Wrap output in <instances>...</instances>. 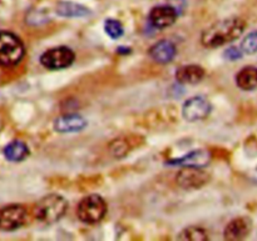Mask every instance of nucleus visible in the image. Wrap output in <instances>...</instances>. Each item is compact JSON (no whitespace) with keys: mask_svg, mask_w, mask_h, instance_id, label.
Here are the masks:
<instances>
[{"mask_svg":"<svg viewBox=\"0 0 257 241\" xmlns=\"http://www.w3.org/2000/svg\"><path fill=\"white\" fill-rule=\"evenodd\" d=\"M246 28V22L240 18L220 20L203 30L201 42L206 48H218L238 39Z\"/></svg>","mask_w":257,"mask_h":241,"instance_id":"nucleus-1","label":"nucleus"},{"mask_svg":"<svg viewBox=\"0 0 257 241\" xmlns=\"http://www.w3.org/2000/svg\"><path fill=\"white\" fill-rule=\"evenodd\" d=\"M68 202L62 195L50 194L43 198L34 209V215L40 222L54 224L67 212Z\"/></svg>","mask_w":257,"mask_h":241,"instance_id":"nucleus-2","label":"nucleus"},{"mask_svg":"<svg viewBox=\"0 0 257 241\" xmlns=\"http://www.w3.org/2000/svg\"><path fill=\"white\" fill-rule=\"evenodd\" d=\"M25 46L20 38L14 32L0 30V65L15 66L23 60Z\"/></svg>","mask_w":257,"mask_h":241,"instance_id":"nucleus-3","label":"nucleus"},{"mask_svg":"<svg viewBox=\"0 0 257 241\" xmlns=\"http://www.w3.org/2000/svg\"><path fill=\"white\" fill-rule=\"evenodd\" d=\"M107 214V204L99 195H89L78 204L77 216L84 224H97L102 222Z\"/></svg>","mask_w":257,"mask_h":241,"instance_id":"nucleus-4","label":"nucleus"},{"mask_svg":"<svg viewBox=\"0 0 257 241\" xmlns=\"http://www.w3.org/2000/svg\"><path fill=\"white\" fill-rule=\"evenodd\" d=\"M75 54L67 46H57L47 50L40 56V62L49 70H60L70 66L74 62Z\"/></svg>","mask_w":257,"mask_h":241,"instance_id":"nucleus-5","label":"nucleus"},{"mask_svg":"<svg viewBox=\"0 0 257 241\" xmlns=\"http://www.w3.org/2000/svg\"><path fill=\"white\" fill-rule=\"evenodd\" d=\"M27 209L22 205H9L0 210V230L14 232L27 222Z\"/></svg>","mask_w":257,"mask_h":241,"instance_id":"nucleus-6","label":"nucleus"},{"mask_svg":"<svg viewBox=\"0 0 257 241\" xmlns=\"http://www.w3.org/2000/svg\"><path fill=\"white\" fill-rule=\"evenodd\" d=\"M210 102L203 96H193L186 100L182 106V115L187 122H195L205 120L211 114Z\"/></svg>","mask_w":257,"mask_h":241,"instance_id":"nucleus-7","label":"nucleus"},{"mask_svg":"<svg viewBox=\"0 0 257 241\" xmlns=\"http://www.w3.org/2000/svg\"><path fill=\"white\" fill-rule=\"evenodd\" d=\"M208 179H210L208 174L203 172L202 168L195 166H183V169L176 176L177 184L187 190L202 188L208 182Z\"/></svg>","mask_w":257,"mask_h":241,"instance_id":"nucleus-8","label":"nucleus"},{"mask_svg":"<svg viewBox=\"0 0 257 241\" xmlns=\"http://www.w3.org/2000/svg\"><path fill=\"white\" fill-rule=\"evenodd\" d=\"M177 19V10L171 5H158L150 12V22L157 29H165L175 24Z\"/></svg>","mask_w":257,"mask_h":241,"instance_id":"nucleus-9","label":"nucleus"},{"mask_svg":"<svg viewBox=\"0 0 257 241\" xmlns=\"http://www.w3.org/2000/svg\"><path fill=\"white\" fill-rule=\"evenodd\" d=\"M87 120L79 114H65L54 122L55 132L68 134V132H82L87 126Z\"/></svg>","mask_w":257,"mask_h":241,"instance_id":"nucleus-10","label":"nucleus"},{"mask_svg":"<svg viewBox=\"0 0 257 241\" xmlns=\"http://www.w3.org/2000/svg\"><path fill=\"white\" fill-rule=\"evenodd\" d=\"M177 54L176 45L170 40H161L150 49V56L158 64H168Z\"/></svg>","mask_w":257,"mask_h":241,"instance_id":"nucleus-11","label":"nucleus"},{"mask_svg":"<svg viewBox=\"0 0 257 241\" xmlns=\"http://www.w3.org/2000/svg\"><path fill=\"white\" fill-rule=\"evenodd\" d=\"M211 154L205 149L193 150L188 152L185 156L170 162L171 165H180V166H195V168H205L210 164Z\"/></svg>","mask_w":257,"mask_h":241,"instance_id":"nucleus-12","label":"nucleus"},{"mask_svg":"<svg viewBox=\"0 0 257 241\" xmlns=\"http://www.w3.org/2000/svg\"><path fill=\"white\" fill-rule=\"evenodd\" d=\"M251 224L245 218H237L233 219L225 229L226 240H242L250 234Z\"/></svg>","mask_w":257,"mask_h":241,"instance_id":"nucleus-13","label":"nucleus"},{"mask_svg":"<svg viewBox=\"0 0 257 241\" xmlns=\"http://www.w3.org/2000/svg\"><path fill=\"white\" fill-rule=\"evenodd\" d=\"M205 78V70L200 65H185L176 72L180 84H197Z\"/></svg>","mask_w":257,"mask_h":241,"instance_id":"nucleus-14","label":"nucleus"},{"mask_svg":"<svg viewBox=\"0 0 257 241\" xmlns=\"http://www.w3.org/2000/svg\"><path fill=\"white\" fill-rule=\"evenodd\" d=\"M58 15L64 18H85L90 15V9L73 2H60L57 5Z\"/></svg>","mask_w":257,"mask_h":241,"instance_id":"nucleus-15","label":"nucleus"},{"mask_svg":"<svg viewBox=\"0 0 257 241\" xmlns=\"http://www.w3.org/2000/svg\"><path fill=\"white\" fill-rule=\"evenodd\" d=\"M3 152H4V156L7 160L13 162H19L27 159V156L29 155V148L24 142L14 140L4 148Z\"/></svg>","mask_w":257,"mask_h":241,"instance_id":"nucleus-16","label":"nucleus"},{"mask_svg":"<svg viewBox=\"0 0 257 241\" xmlns=\"http://www.w3.org/2000/svg\"><path fill=\"white\" fill-rule=\"evenodd\" d=\"M236 84L240 89L250 92L257 88V68L245 66L236 75Z\"/></svg>","mask_w":257,"mask_h":241,"instance_id":"nucleus-17","label":"nucleus"},{"mask_svg":"<svg viewBox=\"0 0 257 241\" xmlns=\"http://www.w3.org/2000/svg\"><path fill=\"white\" fill-rule=\"evenodd\" d=\"M178 239L181 240H193V241H203L208 239L207 232H205L201 228L191 226L187 229L183 230L180 235H178Z\"/></svg>","mask_w":257,"mask_h":241,"instance_id":"nucleus-18","label":"nucleus"},{"mask_svg":"<svg viewBox=\"0 0 257 241\" xmlns=\"http://www.w3.org/2000/svg\"><path fill=\"white\" fill-rule=\"evenodd\" d=\"M104 30L105 34L112 39H119L124 32L122 22H118L115 19H107L104 22Z\"/></svg>","mask_w":257,"mask_h":241,"instance_id":"nucleus-19","label":"nucleus"},{"mask_svg":"<svg viewBox=\"0 0 257 241\" xmlns=\"http://www.w3.org/2000/svg\"><path fill=\"white\" fill-rule=\"evenodd\" d=\"M241 50L243 52V54L248 55L257 52V32H252L246 35L245 39L241 42Z\"/></svg>","mask_w":257,"mask_h":241,"instance_id":"nucleus-20","label":"nucleus"},{"mask_svg":"<svg viewBox=\"0 0 257 241\" xmlns=\"http://www.w3.org/2000/svg\"><path fill=\"white\" fill-rule=\"evenodd\" d=\"M225 58L227 60H230V62H236V60H238L240 58H242L243 55V52L241 50V48H236V46H231L228 48L227 50L225 52Z\"/></svg>","mask_w":257,"mask_h":241,"instance_id":"nucleus-21","label":"nucleus"}]
</instances>
